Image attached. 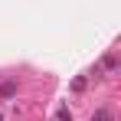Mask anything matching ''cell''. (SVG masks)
Returning <instances> with one entry per match:
<instances>
[{"instance_id": "277c9868", "label": "cell", "mask_w": 121, "mask_h": 121, "mask_svg": "<svg viewBox=\"0 0 121 121\" xmlns=\"http://www.w3.org/2000/svg\"><path fill=\"white\" fill-rule=\"evenodd\" d=\"M0 121H3V115H0Z\"/></svg>"}, {"instance_id": "7a4b0ae2", "label": "cell", "mask_w": 121, "mask_h": 121, "mask_svg": "<svg viewBox=\"0 0 121 121\" xmlns=\"http://www.w3.org/2000/svg\"><path fill=\"white\" fill-rule=\"evenodd\" d=\"M13 92H17L13 82H3V85H0V95H3V98H13Z\"/></svg>"}, {"instance_id": "3957f363", "label": "cell", "mask_w": 121, "mask_h": 121, "mask_svg": "<svg viewBox=\"0 0 121 121\" xmlns=\"http://www.w3.org/2000/svg\"><path fill=\"white\" fill-rule=\"evenodd\" d=\"M56 121H72V115H69V108H59V115H56Z\"/></svg>"}, {"instance_id": "6da1fadb", "label": "cell", "mask_w": 121, "mask_h": 121, "mask_svg": "<svg viewBox=\"0 0 121 121\" xmlns=\"http://www.w3.org/2000/svg\"><path fill=\"white\" fill-rule=\"evenodd\" d=\"M92 121H115V115H111L108 108H98V111L92 115Z\"/></svg>"}]
</instances>
